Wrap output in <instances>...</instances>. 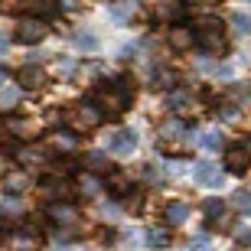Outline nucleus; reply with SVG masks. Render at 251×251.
<instances>
[{
    "instance_id": "0eeeda50",
    "label": "nucleus",
    "mask_w": 251,
    "mask_h": 251,
    "mask_svg": "<svg viewBox=\"0 0 251 251\" xmlns=\"http://www.w3.org/2000/svg\"><path fill=\"white\" fill-rule=\"evenodd\" d=\"M225 167L232 170V173H245V170H248V150L232 147L228 153H225Z\"/></svg>"
},
{
    "instance_id": "412c9836",
    "label": "nucleus",
    "mask_w": 251,
    "mask_h": 251,
    "mask_svg": "<svg viewBox=\"0 0 251 251\" xmlns=\"http://www.w3.org/2000/svg\"><path fill=\"white\" fill-rule=\"evenodd\" d=\"M147 242L153 245V248H167V245H170L167 228H150V232H147Z\"/></svg>"
},
{
    "instance_id": "f8f14e48",
    "label": "nucleus",
    "mask_w": 251,
    "mask_h": 251,
    "mask_svg": "<svg viewBox=\"0 0 251 251\" xmlns=\"http://www.w3.org/2000/svg\"><path fill=\"white\" fill-rule=\"evenodd\" d=\"M85 167L92 170V173H111V160L104 157L101 150H92V153L85 157Z\"/></svg>"
},
{
    "instance_id": "f3484780",
    "label": "nucleus",
    "mask_w": 251,
    "mask_h": 251,
    "mask_svg": "<svg viewBox=\"0 0 251 251\" xmlns=\"http://www.w3.org/2000/svg\"><path fill=\"white\" fill-rule=\"evenodd\" d=\"M202 212L209 222H215V219H225V202L222 199H205L202 202Z\"/></svg>"
},
{
    "instance_id": "f03ea898",
    "label": "nucleus",
    "mask_w": 251,
    "mask_h": 251,
    "mask_svg": "<svg viewBox=\"0 0 251 251\" xmlns=\"http://www.w3.org/2000/svg\"><path fill=\"white\" fill-rule=\"evenodd\" d=\"M46 33H49V26H46V20L43 17H23L17 23V39L20 43H39V39H46Z\"/></svg>"
},
{
    "instance_id": "c9c22d12",
    "label": "nucleus",
    "mask_w": 251,
    "mask_h": 251,
    "mask_svg": "<svg viewBox=\"0 0 251 251\" xmlns=\"http://www.w3.org/2000/svg\"><path fill=\"white\" fill-rule=\"evenodd\" d=\"M0 170H3V157H0Z\"/></svg>"
},
{
    "instance_id": "ddd939ff",
    "label": "nucleus",
    "mask_w": 251,
    "mask_h": 251,
    "mask_svg": "<svg viewBox=\"0 0 251 251\" xmlns=\"http://www.w3.org/2000/svg\"><path fill=\"white\" fill-rule=\"evenodd\" d=\"M170 46H173V49H189V46H193V29L173 26V29H170Z\"/></svg>"
},
{
    "instance_id": "4468645a",
    "label": "nucleus",
    "mask_w": 251,
    "mask_h": 251,
    "mask_svg": "<svg viewBox=\"0 0 251 251\" xmlns=\"http://www.w3.org/2000/svg\"><path fill=\"white\" fill-rule=\"evenodd\" d=\"M124 209H127V212H140V205H144V189L140 186H130L127 193H124Z\"/></svg>"
},
{
    "instance_id": "423d86ee",
    "label": "nucleus",
    "mask_w": 251,
    "mask_h": 251,
    "mask_svg": "<svg viewBox=\"0 0 251 251\" xmlns=\"http://www.w3.org/2000/svg\"><path fill=\"white\" fill-rule=\"evenodd\" d=\"M43 78H46V75H43V69H36V65H23V69L17 72V85H20V88H26V92L39 88Z\"/></svg>"
},
{
    "instance_id": "aec40b11",
    "label": "nucleus",
    "mask_w": 251,
    "mask_h": 251,
    "mask_svg": "<svg viewBox=\"0 0 251 251\" xmlns=\"http://www.w3.org/2000/svg\"><path fill=\"white\" fill-rule=\"evenodd\" d=\"M232 205H235V209H238V212L251 215V193H245V189H238V193L232 196Z\"/></svg>"
},
{
    "instance_id": "5701e85b",
    "label": "nucleus",
    "mask_w": 251,
    "mask_h": 251,
    "mask_svg": "<svg viewBox=\"0 0 251 251\" xmlns=\"http://www.w3.org/2000/svg\"><path fill=\"white\" fill-rule=\"evenodd\" d=\"M23 189H26V176H23V173L7 176V193H23Z\"/></svg>"
},
{
    "instance_id": "393cba45",
    "label": "nucleus",
    "mask_w": 251,
    "mask_h": 251,
    "mask_svg": "<svg viewBox=\"0 0 251 251\" xmlns=\"http://www.w3.org/2000/svg\"><path fill=\"white\" fill-rule=\"evenodd\" d=\"M78 189H82L85 196H98L101 186H98V179H95V176H82V186H78Z\"/></svg>"
},
{
    "instance_id": "a878e982",
    "label": "nucleus",
    "mask_w": 251,
    "mask_h": 251,
    "mask_svg": "<svg viewBox=\"0 0 251 251\" xmlns=\"http://www.w3.org/2000/svg\"><path fill=\"white\" fill-rule=\"evenodd\" d=\"M186 101H189V95H186V92H176V95H170V98H167V104L173 108V111H179V108H183Z\"/></svg>"
},
{
    "instance_id": "20e7f679",
    "label": "nucleus",
    "mask_w": 251,
    "mask_h": 251,
    "mask_svg": "<svg viewBox=\"0 0 251 251\" xmlns=\"http://www.w3.org/2000/svg\"><path fill=\"white\" fill-rule=\"evenodd\" d=\"M108 147H111L114 157H127L137 150V134L134 130H114L111 137H108Z\"/></svg>"
},
{
    "instance_id": "9b49d317",
    "label": "nucleus",
    "mask_w": 251,
    "mask_h": 251,
    "mask_svg": "<svg viewBox=\"0 0 251 251\" xmlns=\"http://www.w3.org/2000/svg\"><path fill=\"white\" fill-rule=\"evenodd\" d=\"M49 219L56 225H72L78 215H75V209L72 205H62V202H56V205H49Z\"/></svg>"
},
{
    "instance_id": "dca6fc26",
    "label": "nucleus",
    "mask_w": 251,
    "mask_h": 251,
    "mask_svg": "<svg viewBox=\"0 0 251 251\" xmlns=\"http://www.w3.org/2000/svg\"><path fill=\"white\" fill-rule=\"evenodd\" d=\"M36 232H17L13 238H10V248H17V251H26V248H36Z\"/></svg>"
},
{
    "instance_id": "2eb2a0df",
    "label": "nucleus",
    "mask_w": 251,
    "mask_h": 251,
    "mask_svg": "<svg viewBox=\"0 0 251 251\" xmlns=\"http://www.w3.org/2000/svg\"><path fill=\"white\" fill-rule=\"evenodd\" d=\"M193 144H199V147H205V150H219L225 144V137H222V130H209L202 137H193Z\"/></svg>"
},
{
    "instance_id": "c85d7f7f",
    "label": "nucleus",
    "mask_w": 251,
    "mask_h": 251,
    "mask_svg": "<svg viewBox=\"0 0 251 251\" xmlns=\"http://www.w3.org/2000/svg\"><path fill=\"white\" fill-rule=\"evenodd\" d=\"M33 10H39V13H52L56 3H52V0H33Z\"/></svg>"
},
{
    "instance_id": "4be33fe9",
    "label": "nucleus",
    "mask_w": 251,
    "mask_h": 251,
    "mask_svg": "<svg viewBox=\"0 0 251 251\" xmlns=\"http://www.w3.org/2000/svg\"><path fill=\"white\" fill-rule=\"evenodd\" d=\"M130 186H134V183H130V179H124V176H118V179L111 176V183H108V189H111V196H118V199H124V193H127Z\"/></svg>"
},
{
    "instance_id": "f257e3e1",
    "label": "nucleus",
    "mask_w": 251,
    "mask_h": 251,
    "mask_svg": "<svg viewBox=\"0 0 251 251\" xmlns=\"http://www.w3.org/2000/svg\"><path fill=\"white\" fill-rule=\"evenodd\" d=\"M225 23L219 17H202L196 20V29H193V43L205 52H215V56H222L225 49Z\"/></svg>"
},
{
    "instance_id": "2f4dec72",
    "label": "nucleus",
    "mask_w": 251,
    "mask_h": 251,
    "mask_svg": "<svg viewBox=\"0 0 251 251\" xmlns=\"http://www.w3.org/2000/svg\"><path fill=\"white\" fill-rule=\"evenodd\" d=\"M183 3H196V7H212L215 0H183Z\"/></svg>"
},
{
    "instance_id": "a211bd4d",
    "label": "nucleus",
    "mask_w": 251,
    "mask_h": 251,
    "mask_svg": "<svg viewBox=\"0 0 251 251\" xmlns=\"http://www.w3.org/2000/svg\"><path fill=\"white\" fill-rule=\"evenodd\" d=\"M20 98V85H0V104L3 108H13Z\"/></svg>"
},
{
    "instance_id": "7c9ffc66",
    "label": "nucleus",
    "mask_w": 251,
    "mask_h": 251,
    "mask_svg": "<svg viewBox=\"0 0 251 251\" xmlns=\"http://www.w3.org/2000/svg\"><path fill=\"white\" fill-rule=\"evenodd\" d=\"M222 118H225V121H232V118H238V108H232V104H225V108H222Z\"/></svg>"
},
{
    "instance_id": "c756f323",
    "label": "nucleus",
    "mask_w": 251,
    "mask_h": 251,
    "mask_svg": "<svg viewBox=\"0 0 251 251\" xmlns=\"http://www.w3.org/2000/svg\"><path fill=\"white\" fill-rule=\"evenodd\" d=\"M235 242H238V245H251V228H238Z\"/></svg>"
},
{
    "instance_id": "39448f33",
    "label": "nucleus",
    "mask_w": 251,
    "mask_h": 251,
    "mask_svg": "<svg viewBox=\"0 0 251 251\" xmlns=\"http://www.w3.org/2000/svg\"><path fill=\"white\" fill-rule=\"evenodd\" d=\"M157 17L167 20V23H179L186 17V3L183 0H160L157 3Z\"/></svg>"
},
{
    "instance_id": "6ab92c4d",
    "label": "nucleus",
    "mask_w": 251,
    "mask_h": 251,
    "mask_svg": "<svg viewBox=\"0 0 251 251\" xmlns=\"http://www.w3.org/2000/svg\"><path fill=\"white\" fill-rule=\"evenodd\" d=\"M75 46L78 49H88V52H95V49H98V36H95V33H75Z\"/></svg>"
},
{
    "instance_id": "72a5a7b5",
    "label": "nucleus",
    "mask_w": 251,
    "mask_h": 251,
    "mask_svg": "<svg viewBox=\"0 0 251 251\" xmlns=\"http://www.w3.org/2000/svg\"><path fill=\"white\" fill-rule=\"evenodd\" d=\"M7 46H10V39L3 36V33H0V52H7Z\"/></svg>"
},
{
    "instance_id": "7ed1b4c3",
    "label": "nucleus",
    "mask_w": 251,
    "mask_h": 251,
    "mask_svg": "<svg viewBox=\"0 0 251 251\" xmlns=\"http://www.w3.org/2000/svg\"><path fill=\"white\" fill-rule=\"evenodd\" d=\"M193 179L199 183V186H222L225 173L219 170V163H212V160H199V163L193 167Z\"/></svg>"
},
{
    "instance_id": "6e6552de",
    "label": "nucleus",
    "mask_w": 251,
    "mask_h": 251,
    "mask_svg": "<svg viewBox=\"0 0 251 251\" xmlns=\"http://www.w3.org/2000/svg\"><path fill=\"white\" fill-rule=\"evenodd\" d=\"M134 13H137V3H134V0H114L111 3V20L114 23H127Z\"/></svg>"
},
{
    "instance_id": "bb28decb",
    "label": "nucleus",
    "mask_w": 251,
    "mask_h": 251,
    "mask_svg": "<svg viewBox=\"0 0 251 251\" xmlns=\"http://www.w3.org/2000/svg\"><path fill=\"white\" fill-rule=\"evenodd\" d=\"M232 23H235V29H242V33H251V17H245V13H235Z\"/></svg>"
},
{
    "instance_id": "f704fd0d",
    "label": "nucleus",
    "mask_w": 251,
    "mask_h": 251,
    "mask_svg": "<svg viewBox=\"0 0 251 251\" xmlns=\"http://www.w3.org/2000/svg\"><path fill=\"white\" fill-rule=\"evenodd\" d=\"M75 3H78V0H65V7H75Z\"/></svg>"
},
{
    "instance_id": "1a4fd4ad",
    "label": "nucleus",
    "mask_w": 251,
    "mask_h": 251,
    "mask_svg": "<svg viewBox=\"0 0 251 251\" xmlns=\"http://www.w3.org/2000/svg\"><path fill=\"white\" fill-rule=\"evenodd\" d=\"M163 219H167V225H183L189 219V205L186 202H170L163 209Z\"/></svg>"
},
{
    "instance_id": "473e14b6",
    "label": "nucleus",
    "mask_w": 251,
    "mask_h": 251,
    "mask_svg": "<svg viewBox=\"0 0 251 251\" xmlns=\"http://www.w3.org/2000/svg\"><path fill=\"white\" fill-rule=\"evenodd\" d=\"M104 215H108V219H118V215H121V209H114V205H108V209H104Z\"/></svg>"
},
{
    "instance_id": "b1692460",
    "label": "nucleus",
    "mask_w": 251,
    "mask_h": 251,
    "mask_svg": "<svg viewBox=\"0 0 251 251\" xmlns=\"http://www.w3.org/2000/svg\"><path fill=\"white\" fill-rule=\"evenodd\" d=\"M183 130H186V124H183V121H167V124H163V137L173 140V137H179Z\"/></svg>"
},
{
    "instance_id": "cd10ccee",
    "label": "nucleus",
    "mask_w": 251,
    "mask_h": 251,
    "mask_svg": "<svg viewBox=\"0 0 251 251\" xmlns=\"http://www.w3.org/2000/svg\"><path fill=\"white\" fill-rule=\"evenodd\" d=\"M52 144L56 147H75V137L72 134H52Z\"/></svg>"
},
{
    "instance_id": "9d476101",
    "label": "nucleus",
    "mask_w": 251,
    "mask_h": 251,
    "mask_svg": "<svg viewBox=\"0 0 251 251\" xmlns=\"http://www.w3.org/2000/svg\"><path fill=\"white\" fill-rule=\"evenodd\" d=\"M101 118H104V114H101V108H98L95 101H85L82 108H78V121H82L85 127H95V124H101Z\"/></svg>"
}]
</instances>
